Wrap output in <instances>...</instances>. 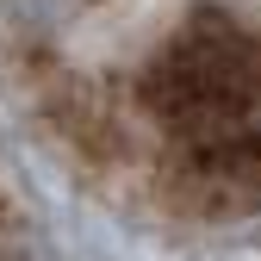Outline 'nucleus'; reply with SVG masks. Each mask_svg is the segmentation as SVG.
<instances>
[{"mask_svg":"<svg viewBox=\"0 0 261 261\" xmlns=\"http://www.w3.org/2000/svg\"><path fill=\"white\" fill-rule=\"evenodd\" d=\"M0 62L106 180L261 205V0H0Z\"/></svg>","mask_w":261,"mask_h":261,"instance_id":"obj_1","label":"nucleus"},{"mask_svg":"<svg viewBox=\"0 0 261 261\" xmlns=\"http://www.w3.org/2000/svg\"><path fill=\"white\" fill-rule=\"evenodd\" d=\"M0 261H31V243H25V218H19V205L7 199V187H0Z\"/></svg>","mask_w":261,"mask_h":261,"instance_id":"obj_2","label":"nucleus"}]
</instances>
